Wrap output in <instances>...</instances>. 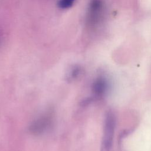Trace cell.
I'll use <instances>...</instances> for the list:
<instances>
[{
    "label": "cell",
    "mask_w": 151,
    "mask_h": 151,
    "mask_svg": "<svg viewBox=\"0 0 151 151\" xmlns=\"http://www.w3.org/2000/svg\"><path fill=\"white\" fill-rule=\"evenodd\" d=\"M116 126V117L111 111H109L104 119L103 134L100 151H110L112 146L114 129Z\"/></svg>",
    "instance_id": "6da1fadb"
},
{
    "label": "cell",
    "mask_w": 151,
    "mask_h": 151,
    "mask_svg": "<svg viewBox=\"0 0 151 151\" xmlns=\"http://www.w3.org/2000/svg\"><path fill=\"white\" fill-rule=\"evenodd\" d=\"M104 13V4L101 0H92L90 4L87 22L91 26H94L100 22Z\"/></svg>",
    "instance_id": "7a4b0ae2"
},
{
    "label": "cell",
    "mask_w": 151,
    "mask_h": 151,
    "mask_svg": "<svg viewBox=\"0 0 151 151\" xmlns=\"http://www.w3.org/2000/svg\"><path fill=\"white\" fill-rule=\"evenodd\" d=\"M52 121V115L50 113H47L37 119L31 124L30 132L35 134H39L44 132L50 125Z\"/></svg>",
    "instance_id": "3957f363"
},
{
    "label": "cell",
    "mask_w": 151,
    "mask_h": 151,
    "mask_svg": "<svg viewBox=\"0 0 151 151\" xmlns=\"http://www.w3.org/2000/svg\"><path fill=\"white\" fill-rule=\"evenodd\" d=\"M109 87L107 78L104 76H99L96 78L92 84V92L93 96L96 98L103 97Z\"/></svg>",
    "instance_id": "277c9868"
},
{
    "label": "cell",
    "mask_w": 151,
    "mask_h": 151,
    "mask_svg": "<svg viewBox=\"0 0 151 151\" xmlns=\"http://www.w3.org/2000/svg\"><path fill=\"white\" fill-rule=\"evenodd\" d=\"M81 68L78 66L74 67L69 72L68 75L67 76V78L68 80H73L77 78L81 74Z\"/></svg>",
    "instance_id": "5b68a950"
},
{
    "label": "cell",
    "mask_w": 151,
    "mask_h": 151,
    "mask_svg": "<svg viewBox=\"0 0 151 151\" xmlns=\"http://www.w3.org/2000/svg\"><path fill=\"white\" fill-rule=\"evenodd\" d=\"M75 0H59L57 5L61 9H68L71 7Z\"/></svg>",
    "instance_id": "8992f818"
}]
</instances>
